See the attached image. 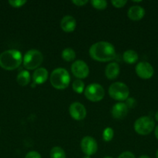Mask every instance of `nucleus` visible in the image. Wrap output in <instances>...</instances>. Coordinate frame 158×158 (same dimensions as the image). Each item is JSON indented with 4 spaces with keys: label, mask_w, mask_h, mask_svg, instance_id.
Here are the masks:
<instances>
[{
    "label": "nucleus",
    "mask_w": 158,
    "mask_h": 158,
    "mask_svg": "<svg viewBox=\"0 0 158 158\" xmlns=\"http://www.w3.org/2000/svg\"><path fill=\"white\" fill-rule=\"evenodd\" d=\"M89 56L98 62H109L116 58V49L108 42L99 41L90 47Z\"/></svg>",
    "instance_id": "f257e3e1"
},
{
    "label": "nucleus",
    "mask_w": 158,
    "mask_h": 158,
    "mask_svg": "<svg viewBox=\"0 0 158 158\" xmlns=\"http://www.w3.org/2000/svg\"><path fill=\"white\" fill-rule=\"evenodd\" d=\"M23 55L16 49H8L0 54V67L11 71L20 67L23 63Z\"/></svg>",
    "instance_id": "f03ea898"
},
{
    "label": "nucleus",
    "mask_w": 158,
    "mask_h": 158,
    "mask_svg": "<svg viewBox=\"0 0 158 158\" xmlns=\"http://www.w3.org/2000/svg\"><path fill=\"white\" fill-rule=\"evenodd\" d=\"M50 82L54 88L57 89H64L69 86L71 77L64 68H57L52 71L50 76Z\"/></svg>",
    "instance_id": "7ed1b4c3"
},
{
    "label": "nucleus",
    "mask_w": 158,
    "mask_h": 158,
    "mask_svg": "<svg viewBox=\"0 0 158 158\" xmlns=\"http://www.w3.org/2000/svg\"><path fill=\"white\" fill-rule=\"evenodd\" d=\"M43 60V56L40 51L37 49H30L25 53L23 59V66L26 69L33 70L40 68Z\"/></svg>",
    "instance_id": "20e7f679"
},
{
    "label": "nucleus",
    "mask_w": 158,
    "mask_h": 158,
    "mask_svg": "<svg viewBox=\"0 0 158 158\" xmlns=\"http://www.w3.org/2000/svg\"><path fill=\"white\" fill-rule=\"evenodd\" d=\"M108 95L117 101L122 102L126 100L129 95V89L125 83L122 82H116L108 87Z\"/></svg>",
    "instance_id": "39448f33"
},
{
    "label": "nucleus",
    "mask_w": 158,
    "mask_h": 158,
    "mask_svg": "<svg viewBox=\"0 0 158 158\" xmlns=\"http://www.w3.org/2000/svg\"><path fill=\"white\" fill-rule=\"evenodd\" d=\"M133 127L134 131L139 135H148L154 130L155 122L152 117L143 116L135 121Z\"/></svg>",
    "instance_id": "423d86ee"
},
{
    "label": "nucleus",
    "mask_w": 158,
    "mask_h": 158,
    "mask_svg": "<svg viewBox=\"0 0 158 158\" xmlns=\"http://www.w3.org/2000/svg\"><path fill=\"white\" fill-rule=\"evenodd\" d=\"M84 94L89 101L99 102L105 97V89L99 83H91L85 87Z\"/></svg>",
    "instance_id": "0eeeda50"
},
{
    "label": "nucleus",
    "mask_w": 158,
    "mask_h": 158,
    "mask_svg": "<svg viewBox=\"0 0 158 158\" xmlns=\"http://www.w3.org/2000/svg\"><path fill=\"white\" fill-rule=\"evenodd\" d=\"M71 72L73 75L77 77L78 80L85 79L89 75V67L85 61L81 60H78L74 61L71 65Z\"/></svg>",
    "instance_id": "6e6552de"
},
{
    "label": "nucleus",
    "mask_w": 158,
    "mask_h": 158,
    "mask_svg": "<svg viewBox=\"0 0 158 158\" xmlns=\"http://www.w3.org/2000/svg\"><path fill=\"white\" fill-rule=\"evenodd\" d=\"M81 148L85 156L94 155L98 151V143L93 137L86 136L83 137L81 141Z\"/></svg>",
    "instance_id": "1a4fd4ad"
},
{
    "label": "nucleus",
    "mask_w": 158,
    "mask_h": 158,
    "mask_svg": "<svg viewBox=\"0 0 158 158\" xmlns=\"http://www.w3.org/2000/svg\"><path fill=\"white\" fill-rule=\"evenodd\" d=\"M136 73L143 80H149L154 74V69L150 63L142 61L137 63L135 68Z\"/></svg>",
    "instance_id": "9d476101"
},
{
    "label": "nucleus",
    "mask_w": 158,
    "mask_h": 158,
    "mask_svg": "<svg viewBox=\"0 0 158 158\" xmlns=\"http://www.w3.org/2000/svg\"><path fill=\"white\" fill-rule=\"evenodd\" d=\"M69 114L74 120L80 121L86 117L87 110L82 103L79 102H74L69 106Z\"/></svg>",
    "instance_id": "9b49d317"
},
{
    "label": "nucleus",
    "mask_w": 158,
    "mask_h": 158,
    "mask_svg": "<svg viewBox=\"0 0 158 158\" xmlns=\"http://www.w3.org/2000/svg\"><path fill=\"white\" fill-rule=\"evenodd\" d=\"M129 112V108L125 105V103L119 102V103L114 104L112 108V116L113 118L117 120H122L127 116Z\"/></svg>",
    "instance_id": "f8f14e48"
},
{
    "label": "nucleus",
    "mask_w": 158,
    "mask_h": 158,
    "mask_svg": "<svg viewBox=\"0 0 158 158\" xmlns=\"http://www.w3.org/2000/svg\"><path fill=\"white\" fill-rule=\"evenodd\" d=\"M145 12V9L142 6L135 5L129 9L127 15H128L129 19L133 21H139L144 17Z\"/></svg>",
    "instance_id": "ddd939ff"
},
{
    "label": "nucleus",
    "mask_w": 158,
    "mask_h": 158,
    "mask_svg": "<svg viewBox=\"0 0 158 158\" xmlns=\"http://www.w3.org/2000/svg\"><path fill=\"white\" fill-rule=\"evenodd\" d=\"M60 28L65 32H72L75 29L77 23L75 19L71 15H65L60 21Z\"/></svg>",
    "instance_id": "4468645a"
},
{
    "label": "nucleus",
    "mask_w": 158,
    "mask_h": 158,
    "mask_svg": "<svg viewBox=\"0 0 158 158\" xmlns=\"http://www.w3.org/2000/svg\"><path fill=\"white\" fill-rule=\"evenodd\" d=\"M48 79L47 69L43 67H40L35 69L33 74V80L36 84H43Z\"/></svg>",
    "instance_id": "2eb2a0df"
},
{
    "label": "nucleus",
    "mask_w": 158,
    "mask_h": 158,
    "mask_svg": "<svg viewBox=\"0 0 158 158\" xmlns=\"http://www.w3.org/2000/svg\"><path fill=\"white\" fill-rule=\"evenodd\" d=\"M119 73H120V67L119 65L117 63H110L107 65L105 69V77L108 79V80H115L118 77Z\"/></svg>",
    "instance_id": "dca6fc26"
},
{
    "label": "nucleus",
    "mask_w": 158,
    "mask_h": 158,
    "mask_svg": "<svg viewBox=\"0 0 158 158\" xmlns=\"http://www.w3.org/2000/svg\"><path fill=\"white\" fill-rule=\"evenodd\" d=\"M122 59L127 64H134L138 61L139 56L136 51L133 50V49H128L124 52Z\"/></svg>",
    "instance_id": "f3484780"
},
{
    "label": "nucleus",
    "mask_w": 158,
    "mask_h": 158,
    "mask_svg": "<svg viewBox=\"0 0 158 158\" xmlns=\"http://www.w3.org/2000/svg\"><path fill=\"white\" fill-rule=\"evenodd\" d=\"M16 82L20 86H26L30 82V74L27 70H23L17 75Z\"/></svg>",
    "instance_id": "a211bd4d"
},
{
    "label": "nucleus",
    "mask_w": 158,
    "mask_h": 158,
    "mask_svg": "<svg viewBox=\"0 0 158 158\" xmlns=\"http://www.w3.org/2000/svg\"><path fill=\"white\" fill-rule=\"evenodd\" d=\"M61 56L66 62H71L75 59L76 53L72 48H65L61 52Z\"/></svg>",
    "instance_id": "6ab92c4d"
},
{
    "label": "nucleus",
    "mask_w": 158,
    "mask_h": 158,
    "mask_svg": "<svg viewBox=\"0 0 158 158\" xmlns=\"http://www.w3.org/2000/svg\"><path fill=\"white\" fill-rule=\"evenodd\" d=\"M50 158H66V153L60 147H54L50 152Z\"/></svg>",
    "instance_id": "aec40b11"
},
{
    "label": "nucleus",
    "mask_w": 158,
    "mask_h": 158,
    "mask_svg": "<svg viewBox=\"0 0 158 158\" xmlns=\"http://www.w3.org/2000/svg\"><path fill=\"white\" fill-rule=\"evenodd\" d=\"M72 89L77 94H81L82 93H84L85 89V83L82 81L81 80H74L72 83Z\"/></svg>",
    "instance_id": "412c9836"
},
{
    "label": "nucleus",
    "mask_w": 158,
    "mask_h": 158,
    "mask_svg": "<svg viewBox=\"0 0 158 158\" xmlns=\"http://www.w3.org/2000/svg\"><path fill=\"white\" fill-rule=\"evenodd\" d=\"M91 4L94 9L99 10H103L108 6V2L105 0H91Z\"/></svg>",
    "instance_id": "4be33fe9"
},
{
    "label": "nucleus",
    "mask_w": 158,
    "mask_h": 158,
    "mask_svg": "<svg viewBox=\"0 0 158 158\" xmlns=\"http://www.w3.org/2000/svg\"><path fill=\"white\" fill-rule=\"evenodd\" d=\"M114 137V131L112 127H106L102 132V138L105 142H109Z\"/></svg>",
    "instance_id": "5701e85b"
},
{
    "label": "nucleus",
    "mask_w": 158,
    "mask_h": 158,
    "mask_svg": "<svg viewBox=\"0 0 158 158\" xmlns=\"http://www.w3.org/2000/svg\"><path fill=\"white\" fill-rule=\"evenodd\" d=\"M27 2L26 0H9V4L13 8H20L24 6Z\"/></svg>",
    "instance_id": "b1692460"
},
{
    "label": "nucleus",
    "mask_w": 158,
    "mask_h": 158,
    "mask_svg": "<svg viewBox=\"0 0 158 158\" xmlns=\"http://www.w3.org/2000/svg\"><path fill=\"white\" fill-rule=\"evenodd\" d=\"M111 3L114 7L119 9V8L124 7L127 3V1L125 0H112L111 1Z\"/></svg>",
    "instance_id": "393cba45"
},
{
    "label": "nucleus",
    "mask_w": 158,
    "mask_h": 158,
    "mask_svg": "<svg viewBox=\"0 0 158 158\" xmlns=\"http://www.w3.org/2000/svg\"><path fill=\"white\" fill-rule=\"evenodd\" d=\"M25 158H42L41 155L40 154V153H38L37 151H29L26 154Z\"/></svg>",
    "instance_id": "a878e982"
},
{
    "label": "nucleus",
    "mask_w": 158,
    "mask_h": 158,
    "mask_svg": "<svg viewBox=\"0 0 158 158\" xmlns=\"http://www.w3.org/2000/svg\"><path fill=\"white\" fill-rule=\"evenodd\" d=\"M125 105L127 106L128 108H133L134 106H136V101L134 98H128L126 100V102H125Z\"/></svg>",
    "instance_id": "bb28decb"
},
{
    "label": "nucleus",
    "mask_w": 158,
    "mask_h": 158,
    "mask_svg": "<svg viewBox=\"0 0 158 158\" xmlns=\"http://www.w3.org/2000/svg\"><path fill=\"white\" fill-rule=\"evenodd\" d=\"M117 158H136V157L130 151H125V152H122Z\"/></svg>",
    "instance_id": "cd10ccee"
},
{
    "label": "nucleus",
    "mask_w": 158,
    "mask_h": 158,
    "mask_svg": "<svg viewBox=\"0 0 158 158\" xmlns=\"http://www.w3.org/2000/svg\"><path fill=\"white\" fill-rule=\"evenodd\" d=\"M71 2L77 6H83L88 2V0H73Z\"/></svg>",
    "instance_id": "c85d7f7f"
},
{
    "label": "nucleus",
    "mask_w": 158,
    "mask_h": 158,
    "mask_svg": "<svg viewBox=\"0 0 158 158\" xmlns=\"http://www.w3.org/2000/svg\"><path fill=\"white\" fill-rule=\"evenodd\" d=\"M154 135L156 140H158V125L154 128Z\"/></svg>",
    "instance_id": "c756f323"
},
{
    "label": "nucleus",
    "mask_w": 158,
    "mask_h": 158,
    "mask_svg": "<svg viewBox=\"0 0 158 158\" xmlns=\"http://www.w3.org/2000/svg\"><path fill=\"white\" fill-rule=\"evenodd\" d=\"M154 117H155V120H156V121H158V110L156 111V114H155V116H154Z\"/></svg>",
    "instance_id": "7c9ffc66"
},
{
    "label": "nucleus",
    "mask_w": 158,
    "mask_h": 158,
    "mask_svg": "<svg viewBox=\"0 0 158 158\" xmlns=\"http://www.w3.org/2000/svg\"><path fill=\"white\" fill-rule=\"evenodd\" d=\"M139 158H150V157L147 155H142V156H140Z\"/></svg>",
    "instance_id": "2f4dec72"
},
{
    "label": "nucleus",
    "mask_w": 158,
    "mask_h": 158,
    "mask_svg": "<svg viewBox=\"0 0 158 158\" xmlns=\"http://www.w3.org/2000/svg\"><path fill=\"white\" fill-rule=\"evenodd\" d=\"M156 158H158V149L156 152Z\"/></svg>",
    "instance_id": "473e14b6"
},
{
    "label": "nucleus",
    "mask_w": 158,
    "mask_h": 158,
    "mask_svg": "<svg viewBox=\"0 0 158 158\" xmlns=\"http://www.w3.org/2000/svg\"><path fill=\"white\" fill-rule=\"evenodd\" d=\"M83 158H91V157H89V156H85Z\"/></svg>",
    "instance_id": "72a5a7b5"
},
{
    "label": "nucleus",
    "mask_w": 158,
    "mask_h": 158,
    "mask_svg": "<svg viewBox=\"0 0 158 158\" xmlns=\"http://www.w3.org/2000/svg\"><path fill=\"white\" fill-rule=\"evenodd\" d=\"M103 158H113V157H109V156H107V157H105Z\"/></svg>",
    "instance_id": "f704fd0d"
},
{
    "label": "nucleus",
    "mask_w": 158,
    "mask_h": 158,
    "mask_svg": "<svg viewBox=\"0 0 158 158\" xmlns=\"http://www.w3.org/2000/svg\"><path fill=\"white\" fill-rule=\"evenodd\" d=\"M157 53H158V49H157Z\"/></svg>",
    "instance_id": "c9c22d12"
}]
</instances>
